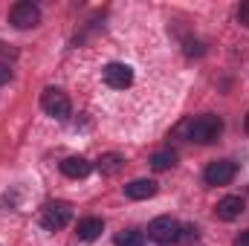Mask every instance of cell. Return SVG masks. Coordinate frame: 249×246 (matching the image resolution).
<instances>
[{"label": "cell", "mask_w": 249, "mask_h": 246, "mask_svg": "<svg viewBox=\"0 0 249 246\" xmlns=\"http://www.w3.org/2000/svg\"><path fill=\"white\" fill-rule=\"evenodd\" d=\"M174 162H177V154H174L171 148H162V151H157V154L151 157V168H154V171H168Z\"/></svg>", "instance_id": "obj_13"}, {"label": "cell", "mask_w": 249, "mask_h": 246, "mask_svg": "<svg viewBox=\"0 0 249 246\" xmlns=\"http://www.w3.org/2000/svg\"><path fill=\"white\" fill-rule=\"evenodd\" d=\"M116 246H145V235L142 232H133V229L119 232L116 235Z\"/></svg>", "instance_id": "obj_14"}, {"label": "cell", "mask_w": 249, "mask_h": 246, "mask_svg": "<svg viewBox=\"0 0 249 246\" xmlns=\"http://www.w3.org/2000/svg\"><path fill=\"white\" fill-rule=\"evenodd\" d=\"M70 217H72V209H70V203H61V200H53L41 209V226L50 232L64 229L70 223Z\"/></svg>", "instance_id": "obj_3"}, {"label": "cell", "mask_w": 249, "mask_h": 246, "mask_svg": "<svg viewBox=\"0 0 249 246\" xmlns=\"http://www.w3.org/2000/svg\"><path fill=\"white\" fill-rule=\"evenodd\" d=\"M124 194L130 200H148V197L157 194V183L154 180H133V183L124 185Z\"/></svg>", "instance_id": "obj_10"}, {"label": "cell", "mask_w": 249, "mask_h": 246, "mask_svg": "<svg viewBox=\"0 0 249 246\" xmlns=\"http://www.w3.org/2000/svg\"><path fill=\"white\" fill-rule=\"evenodd\" d=\"M180 223L174 220V217H168V214H162V217H154L151 220V226H148V238L154 241V244H174V241H180Z\"/></svg>", "instance_id": "obj_2"}, {"label": "cell", "mask_w": 249, "mask_h": 246, "mask_svg": "<svg viewBox=\"0 0 249 246\" xmlns=\"http://www.w3.org/2000/svg\"><path fill=\"white\" fill-rule=\"evenodd\" d=\"M102 75H105V84L107 87H113V90H124V87H130L133 84V70L127 67V64H107L105 70H102Z\"/></svg>", "instance_id": "obj_7"}, {"label": "cell", "mask_w": 249, "mask_h": 246, "mask_svg": "<svg viewBox=\"0 0 249 246\" xmlns=\"http://www.w3.org/2000/svg\"><path fill=\"white\" fill-rule=\"evenodd\" d=\"M235 174H238V165L235 162H229V159H217V162H209V168H206V183L209 185H229L235 180Z\"/></svg>", "instance_id": "obj_6"}, {"label": "cell", "mask_w": 249, "mask_h": 246, "mask_svg": "<svg viewBox=\"0 0 249 246\" xmlns=\"http://www.w3.org/2000/svg\"><path fill=\"white\" fill-rule=\"evenodd\" d=\"M244 127H247V133H249V116H247V122H244Z\"/></svg>", "instance_id": "obj_18"}, {"label": "cell", "mask_w": 249, "mask_h": 246, "mask_svg": "<svg viewBox=\"0 0 249 246\" xmlns=\"http://www.w3.org/2000/svg\"><path fill=\"white\" fill-rule=\"evenodd\" d=\"M124 168V157L122 154H105L102 159H99V171L105 174V177H113V174H119Z\"/></svg>", "instance_id": "obj_12"}, {"label": "cell", "mask_w": 249, "mask_h": 246, "mask_svg": "<svg viewBox=\"0 0 249 246\" xmlns=\"http://www.w3.org/2000/svg\"><path fill=\"white\" fill-rule=\"evenodd\" d=\"M238 23L241 26H249V0L241 3V9H238Z\"/></svg>", "instance_id": "obj_15"}, {"label": "cell", "mask_w": 249, "mask_h": 246, "mask_svg": "<svg viewBox=\"0 0 249 246\" xmlns=\"http://www.w3.org/2000/svg\"><path fill=\"white\" fill-rule=\"evenodd\" d=\"M9 20H12V26H18V29H32V26H38V23H41V9H38L35 3L20 0V3H15V6H12Z\"/></svg>", "instance_id": "obj_4"}, {"label": "cell", "mask_w": 249, "mask_h": 246, "mask_svg": "<svg viewBox=\"0 0 249 246\" xmlns=\"http://www.w3.org/2000/svg\"><path fill=\"white\" fill-rule=\"evenodd\" d=\"M241 211H244V200L241 197H235V194H229V197H223L220 203H217V209H214V214H217V220H238L241 217Z\"/></svg>", "instance_id": "obj_8"}, {"label": "cell", "mask_w": 249, "mask_h": 246, "mask_svg": "<svg viewBox=\"0 0 249 246\" xmlns=\"http://www.w3.org/2000/svg\"><path fill=\"white\" fill-rule=\"evenodd\" d=\"M105 232V220L102 217H87L78 223V241H96Z\"/></svg>", "instance_id": "obj_11"}, {"label": "cell", "mask_w": 249, "mask_h": 246, "mask_svg": "<svg viewBox=\"0 0 249 246\" xmlns=\"http://www.w3.org/2000/svg\"><path fill=\"white\" fill-rule=\"evenodd\" d=\"M41 107L50 116H55V119H67L70 116V99H67V93H61L58 87H47L41 93Z\"/></svg>", "instance_id": "obj_5"}, {"label": "cell", "mask_w": 249, "mask_h": 246, "mask_svg": "<svg viewBox=\"0 0 249 246\" xmlns=\"http://www.w3.org/2000/svg\"><path fill=\"white\" fill-rule=\"evenodd\" d=\"M90 162L84 159V157H67L61 162V174L64 177H70V180H81V177H87L90 174Z\"/></svg>", "instance_id": "obj_9"}, {"label": "cell", "mask_w": 249, "mask_h": 246, "mask_svg": "<svg viewBox=\"0 0 249 246\" xmlns=\"http://www.w3.org/2000/svg\"><path fill=\"white\" fill-rule=\"evenodd\" d=\"M180 130H188V139H191V142L209 145V142H214V139L220 136L223 122H220V116H197V119L186 122Z\"/></svg>", "instance_id": "obj_1"}, {"label": "cell", "mask_w": 249, "mask_h": 246, "mask_svg": "<svg viewBox=\"0 0 249 246\" xmlns=\"http://www.w3.org/2000/svg\"><path fill=\"white\" fill-rule=\"evenodd\" d=\"M235 246H249V232H244V235L235 241Z\"/></svg>", "instance_id": "obj_17"}, {"label": "cell", "mask_w": 249, "mask_h": 246, "mask_svg": "<svg viewBox=\"0 0 249 246\" xmlns=\"http://www.w3.org/2000/svg\"><path fill=\"white\" fill-rule=\"evenodd\" d=\"M9 78H12V70H9V67H3V64H0V84H6V81H9Z\"/></svg>", "instance_id": "obj_16"}]
</instances>
